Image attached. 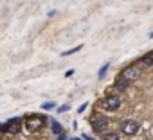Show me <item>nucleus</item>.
Masks as SVG:
<instances>
[{
  "mask_svg": "<svg viewBox=\"0 0 153 140\" xmlns=\"http://www.w3.org/2000/svg\"><path fill=\"white\" fill-rule=\"evenodd\" d=\"M140 74V68L137 66V65H130V66H126V68H123V72H121V79H124V81H133V79H137V76Z\"/></svg>",
  "mask_w": 153,
  "mask_h": 140,
  "instance_id": "4",
  "label": "nucleus"
},
{
  "mask_svg": "<svg viewBox=\"0 0 153 140\" xmlns=\"http://www.w3.org/2000/svg\"><path fill=\"white\" fill-rule=\"evenodd\" d=\"M70 140H79V138H70Z\"/></svg>",
  "mask_w": 153,
  "mask_h": 140,
  "instance_id": "20",
  "label": "nucleus"
},
{
  "mask_svg": "<svg viewBox=\"0 0 153 140\" xmlns=\"http://www.w3.org/2000/svg\"><path fill=\"white\" fill-rule=\"evenodd\" d=\"M43 126H45V117H43V115H31L29 119H25V127H27V131H31V133L42 129Z\"/></svg>",
  "mask_w": 153,
  "mask_h": 140,
  "instance_id": "1",
  "label": "nucleus"
},
{
  "mask_svg": "<svg viewBox=\"0 0 153 140\" xmlns=\"http://www.w3.org/2000/svg\"><path fill=\"white\" fill-rule=\"evenodd\" d=\"M108 68H110V63H105V65L99 68V72H97V77H99V79H103V77H105V74L108 72Z\"/></svg>",
  "mask_w": 153,
  "mask_h": 140,
  "instance_id": "10",
  "label": "nucleus"
},
{
  "mask_svg": "<svg viewBox=\"0 0 153 140\" xmlns=\"http://www.w3.org/2000/svg\"><path fill=\"white\" fill-rule=\"evenodd\" d=\"M92 126H94V129L97 133H105L108 129V119H105V117H94Z\"/></svg>",
  "mask_w": 153,
  "mask_h": 140,
  "instance_id": "6",
  "label": "nucleus"
},
{
  "mask_svg": "<svg viewBox=\"0 0 153 140\" xmlns=\"http://www.w3.org/2000/svg\"><path fill=\"white\" fill-rule=\"evenodd\" d=\"M68 110H70V106H68V104H65V106H59V108H58V111H59V113H63V111H68Z\"/></svg>",
  "mask_w": 153,
  "mask_h": 140,
  "instance_id": "14",
  "label": "nucleus"
},
{
  "mask_svg": "<svg viewBox=\"0 0 153 140\" xmlns=\"http://www.w3.org/2000/svg\"><path fill=\"white\" fill-rule=\"evenodd\" d=\"M58 140H67V135H65V133H63V135H59V138H58Z\"/></svg>",
  "mask_w": 153,
  "mask_h": 140,
  "instance_id": "18",
  "label": "nucleus"
},
{
  "mask_svg": "<svg viewBox=\"0 0 153 140\" xmlns=\"http://www.w3.org/2000/svg\"><path fill=\"white\" fill-rule=\"evenodd\" d=\"M139 129H140L139 122H137V120H131V119H128V120H124V122L121 124V131H123L124 135H128V136L137 135V133H139Z\"/></svg>",
  "mask_w": 153,
  "mask_h": 140,
  "instance_id": "3",
  "label": "nucleus"
},
{
  "mask_svg": "<svg viewBox=\"0 0 153 140\" xmlns=\"http://www.w3.org/2000/svg\"><path fill=\"white\" fill-rule=\"evenodd\" d=\"M128 85H130L128 81H124V79H121V77H119V81L115 83V90L123 92V90H126V88H128Z\"/></svg>",
  "mask_w": 153,
  "mask_h": 140,
  "instance_id": "9",
  "label": "nucleus"
},
{
  "mask_svg": "<svg viewBox=\"0 0 153 140\" xmlns=\"http://www.w3.org/2000/svg\"><path fill=\"white\" fill-rule=\"evenodd\" d=\"M103 140H119V133H106L105 136H103Z\"/></svg>",
  "mask_w": 153,
  "mask_h": 140,
  "instance_id": "13",
  "label": "nucleus"
},
{
  "mask_svg": "<svg viewBox=\"0 0 153 140\" xmlns=\"http://www.w3.org/2000/svg\"><path fill=\"white\" fill-rule=\"evenodd\" d=\"M83 138H85V140H96V138H92V136H88V135H83Z\"/></svg>",
  "mask_w": 153,
  "mask_h": 140,
  "instance_id": "17",
  "label": "nucleus"
},
{
  "mask_svg": "<svg viewBox=\"0 0 153 140\" xmlns=\"http://www.w3.org/2000/svg\"><path fill=\"white\" fill-rule=\"evenodd\" d=\"M0 131H7V133H11V135H18V133L22 131V122L15 117V119H11L9 122H6L4 126H0Z\"/></svg>",
  "mask_w": 153,
  "mask_h": 140,
  "instance_id": "5",
  "label": "nucleus"
},
{
  "mask_svg": "<svg viewBox=\"0 0 153 140\" xmlns=\"http://www.w3.org/2000/svg\"><path fill=\"white\" fill-rule=\"evenodd\" d=\"M81 47H83V45H78V47L70 49V50H65V52H61V56H63V57H65V56H72V54H76L78 50H81Z\"/></svg>",
  "mask_w": 153,
  "mask_h": 140,
  "instance_id": "11",
  "label": "nucleus"
},
{
  "mask_svg": "<svg viewBox=\"0 0 153 140\" xmlns=\"http://www.w3.org/2000/svg\"><path fill=\"white\" fill-rule=\"evenodd\" d=\"M103 108L106 110V111H117L119 108H121V99L117 97V95H108V97H105L103 99Z\"/></svg>",
  "mask_w": 153,
  "mask_h": 140,
  "instance_id": "2",
  "label": "nucleus"
},
{
  "mask_svg": "<svg viewBox=\"0 0 153 140\" xmlns=\"http://www.w3.org/2000/svg\"><path fill=\"white\" fill-rule=\"evenodd\" d=\"M72 76H74V70H72V68L65 72V77H72Z\"/></svg>",
  "mask_w": 153,
  "mask_h": 140,
  "instance_id": "16",
  "label": "nucleus"
},
{
  "mask_svg": "<svg viewBox=\"0 0 153 140\" xmlns=\"http://www.w3.org/2000/svg\"><path fill=\"white\" fill-rule=\"evenodd\" d=\"M54 108H56V102H54V101H47V102L42 104V110H47V111H49V110H54Z\"/></svg>",
  "mask_w": 153,
  "mask_h": 140,
  "instance_id": "12",
  "label": "nucleus"
},
{
  "mask_svg": "<svg viewBox=\"0 0 153 140\" xmlns=\"http://www.w3.org/2000/svg\"><path fill=\"white\" fill-rule=\"evenodd\" d=\"M149 38H151V40H153V32H149Z\"/></svg>",
  "mask_w": 153,
  "mask_h": 140,
  "instance_id": "19",
  "label": "nucleus"
},
{
  "mask_svg": "<svg viewBox=\"0 0 153 140\" xmlns=\"http://www.w3.org/2000/svg\"><path fill=\"white\" fill-rule=\"evenodd\" d=\"M151 65H153V52H148L146 56L140 57V66L148 68V66H151Z\"/></svg>",
  "mask_w": 153,
  "mask_h": 140,
  "instance_id": "7",
  "label": "nucleus"
},
{
  "mask_svg": "<svg viewBox=\"0 0 153 140\" xmlns=\"http://www.w3.org/2000/svg\"><path fill=\"white\" fill-rule=\"evenodd\" d=\"M87 106H88V102H85V104H81V106L78 108V113H83V111L87 110Z\"/></svg>",
  "mask_w": 153,
  "mask_h": 140,
  "instance_id": "15",
  "label": "nucleus"
},
{
  "mask_svg": "<svg viewBox=\"0 0 153 140\" xmlns=\"http://www.w3.org/2000/svg\"><path fill=\"white\" fill-rule=\"evenodd\" d=\"M51 129H52V133H54L56 136L63 135V127H61V124H59V122H56V120H51Z\"/></svg>",
  "mask_w": 153,
  "mask_h": 140,
  "instance_id": "8",
  "label": "nucleus"
}]
</instances>
